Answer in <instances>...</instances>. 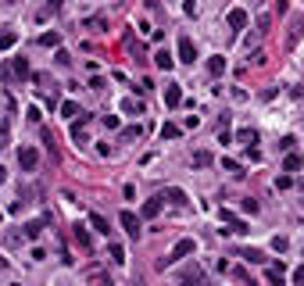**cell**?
<instances>
[{"label": "cell", "mask_w": 304, "mask_h": 286, "mask_svg": "<svg viewBox=\"0 0 304 286\" xmlns=\"http://www.w3.org/2000/svg\"><path fill=\"white\" fill-rule=\"evenodd\" d=\"M194 251H197V243H194V240H179V243H175V251H172V258H161V265H158V268H168L172 261H179V258H186V254H194Z\"/></svg>", "instance_id": "1"}, {"label": "cell", "mask_w": 304, "mask_h": 286, "mask_svg": "<svg viewBox=\"0 0 304 286\" xmlns=\"http://www.w3.org/2000/svg\"><path fill=\"white\" fill-rule=\"evenodd\" d=\"M204 282V268L201 265H186V272L179 275V286H201Z\"/></svg>", "instance_id": "2"}, {"label": "cell", "mask_w": 304, "mask_h": 286, "mask_svg": "<svg viewBox=\"0 0 304 286\" xmlns=\"http://www.w3.org/2000/svg\"><path fill=\"white\" fill-rule=\"evenodd\" d=\"M18 165H22L25 172H32L36 165H40V150H36V147H22V150H18Z\"/></svg>", "instance_id": "3"}, {"label": "cell", "mask_w": 304, "mask_h": 286, "mask_svg": "<svg viewBox=\"0 0 304 286\" xmlns=\"http://www.w3.org/2000/svg\"><path fill=\"white\" fill-rule=\"evenodd\" d=\"M118 222H122V229H126V236H129V240H136V236H140V215L122 211V218H118Z\"/></svg>", "instance_id": "4"}, {"label": "cell", "mask_w": 304, "mask_h": 286, "mask_svg": "<svg viewBox=\"0 0 304 286\" xmlns=\"http://www.w3.org/2000/svg\"><path fill=\"white\" fill-rule=\"evenodd\" d=\"M179 58H183V65L197 61V47H194V39H190V36H179Z\"/></svg>", "instance_id": "5"}, {"label": "cell", "mask_w": 304, "mask_h": 286, "mask_svg": "<svg viewBox=\"0 0 304 286\" xmlns=\"http://www.w3.org/2000/svg\"><path fill=\"white\" fill-rule=\"evenodd\" d=\"M18 43V29L15 25H0V50H11Z\"/></svg>", "instance_id": "6"}, {"label": "cell", "mask_w": 304, "mask_h": 286, "mask_svg": "<svg viewBox=\"0 0 304 286\" xmlns=\"http://www.w3.org/2000/svg\"><path fill=\"white\" fill-rule=\"evenodd\" d=\"M161 208H165V200H161V193H158V197H150V200L143 204V211H140V215H143V218H158V215H161Z\"/></svg>", "instance_id": "7"}, {"label": "cell", "mask_w": 304, "mask_h": 286, "mask_svg": "<svg viewBox=\"0 0 304 286\" xmlns=\"http://www.w3.org/2000/svg\"><path fill=\"white\" fill-rule=\"evenodd\" d=\"M283 168H286V172H300V168H304V157H300V154H293V150H286Z\"/></svg>", "instance_id": "8"}, {"label": "cell", "mask_w": 304, "mask_h": 286, "mask_svg": "<svg viewBox=\"0 0 304 286\" xmlns=\"http://www.w3.org/2000/svg\"><path fill=\"white\" fill-rule=\"evenodd\" d=\"M79 115H83V111H79V104H75V100H65V104H61V118H65V122H75Z\"/></svg>", "instance_id": "9"}, {"label": "cell", "mask_w": 304, "mask_h": 286, "mask_svg": "<svg viewBox=\"0 0 304 286\" xmlns=\"http://www.w3.org/2000/svg\"><path fill=\"white\" fill-rule=\"evenodd\" d=\"M304 36V18H293L290 22V36H286V47H293V39H300Z\"/></svg>", "instance_id": "10"}, {"label": "cell", "mask_w": 304, "mask_h": 286, "mask_svg": "<svg viewBox=\"0 0 304 286\" xmlns=\"http://www.w3.org/2000/svg\"><path fill=\"white\" fill-rule=\"evenodd\" d=\"M11 72H15V79H22V83H25V79H29V61H25V58H15V61H11Z\"/></svg>", "instance_id": "11"}, {"label": "cell", "mask_w": 304, "mask_h": 286, "mask_svg": "<svg viewBox=\"0 0 304 286\" xmlns=\"http://www.w3.org/2000/svg\"><path fill=\"white\" fill-rule=\"evenodd\" d=\"M229 25L240 32V29H247V11H240V8H233L229 11Z\"/></svg>", "instance_id": "12"}, {"label": "cell", "mask_w": 304, "mask_h": 286, "mask_svg": "<svg viewBox=\"0 0 304 286\" xmlns=\"http://www.w3.org/2000/svg\"><path fill=\"white\" fill-rule=\"evenodd\" d=\"M236 143L254 147V143H258V129H251V126H247V129H240V133H236Z\"/></svg>", "instance_id": "13"}, {"label": "cell", "mask_w": 304, "mask_h": 286, "mask_svg": "<svg viewBox=\"0 0 304 286\" xmlns=\"http://www.w3.org/2000/svg\"><path fill=\"white\" fill-rule=\"evenodd\" d=\"M240 258H244V261H251V265H261V261H269V258H265L261 251H254V247H244V251H240Z\"/></svg>", "instance_id": "14"}, {"label": "cell", "mask_w": 304, "mask_h": 286, "mask_svg": "<svg viewBox=\"0 0 304 286\" xmlns=\"http://www.w3.org/2000/svg\"><path fill=\"white\" fill-rule=\"evenodd\" d=\"M222 72H225V58H211V61H208V75H211V79H218Z\"/></svg>", "instance_id": "15"}, {"label": "cell", "mask_w": 304, "mask_h": 286, "mask_svg": "<svg viewBox=\"0 0 304 286\" xmlns=\"http://www.w3.org/2000/svg\"><path fill=\"white\" fill-rule=\"evenodd\" d=\"M179 100H183V90H179V86H168V90H165V104H168V107H179Z\"/></svg>", "instance_id": "16"}, {"label": "cell", "mask_w": 304, "mask_h": 286, "mask_svg": "<svg viewBox=\"0 0 304 286\" xmlns=\"http://www.w3.org/2000/svg\"><path fill=\"white\" fill-rule=\"evenodd\" d=\"M161 200H172V204H186V193H183V190H175V186H168V190L161 193Z\"/></svg>", "instance_id": "17"}, {"label": "cell", "mask_w": 304, "mask_h": 286, "mask_svg": "<svg viewBox=\"0 0 304 286\" xmlns=\"http://www.w3.org/2000/svg\"><path fill=\"white\" fill-rule=\"evenodd\" d=\"M75 229V243L79 247H90V233H86V225H72Z\"/></svg>", "instance_id": "18"}, {"label": "cell", "mask_w": 304, "mask_h": 286, "mask_svg": "<svg viewBox=\"0 0 304 286\" xmlns=\"http://www.w3.org/2000/svg\"><path fill=\"white\" fill-rule=\"evenodd\" d=\"M154 61H158V68H165V72L172 68V54H168V50H158V54H154Z\"/></svg>", "instance_id": "19"}, {"label": "cell", "mask_w": 304, "mask_h": 286, "mask_svg": "<svg viewBox=\"0 0 304 286\" xmlns=\"http://www.w3.org/2000/svg\"><path fill=\"white\" fill-rule=\"evenodd\" d=\"M140 111H143L140 100H122V115H140Z\"/></svg>", "instance_id": "20"}, {"label": "cell", "mask_w": 304, "mask_h": 286, "mask_svg": "<svg viewBox=\"0 0 304 286\" xmlns=\"http://www.w3.org/2000/svg\"><path fill=\"white\" fill-rule=\"evenodd\" d=\"M90 225H93L100 236H107V233H111V229H107V218H100V215H93V218H90Z\"/></svg>", "instance_id": "21"}, {"label": "cell", "mask_w": 304, "mask_h": 286, "mask_svg": "<svg viewBox=\"0 0 304 286\" xmlns=\"http://www.w3.org/2000/svg\"><path fill=\"white\" fill-rule=\"evenodd\" d=\"M194 165H197V168L211 165V154H208V150H197V154H194Z\"/></svg>", "instance_id": "22"}, {"label": "cell", "mask_w": 304, "mask_h": 286, "mask_svg": "<svg viewBox=\"0 0 304 286\" xmlns=\"http://www.w3.org/2000/svg\"><path fill=\"white\" fill-rule=\"evenodd\" d=\"M272 251H279V254L290 251V240H286V236H272Z\"/></svg>", "instance_id": "23"}, {"label": "cell", "mask_w": 304, "mask_h": 286, "mask_svg": "<svg viewBox=\"0 0 304 286\" xmlns=\"http://www.w3.org/2000/svg\"><path fill=\"white\" fill-rule=\"evenodd\" d=\"M222 168H225V172H236V176H244V168L236 165V161H233V157H222Z\"/></svg>", "instance_id": "24"}, {"label": "cell", "mask_w": 304, "mask_h": 286, "mask_svg": "<svg viewBox=\"0 0 304 286\" xmlns=\"http://www.w3.org/2000/svg\"><path fill=\"white\" fill-rule=\"evenodd\" d=\"M25 236H29V240H36V236H40V218H32V222L25 225Z\"/></svg>", "instance_id": "25"}, {"label": "cell", "mask_w": 304, "mask_h": 286, "mask_svg": "<svg viewBox=\"0 0 304 286\" xmlns=\"http://www.w3.org/2000/svg\"><path fill=\"white\" fill-rule=\"evenodd\" d=\"M111 258H115V261H118V265H122V261H126V251H122V243H111Z\"/></svg>", "instance_id": "26"}, {"label": "cell", "mask_w": 304, "mask_h": 286, "mask_svg": "<svg viewBox=\"0 0 304 286\" xmlns=\"http://www.w3.org/2000/svg\"><path fill=\"white\" fill-rule=\"evenodd\" d=\"M40 43H43V47H57V43H61V36H57V32H47Z\"/></svg>", "instance_id": "27"}, {"label": "cell", "mask_w": 304, "mask_h": 286, "mask_svg": "<svg viewBox=\"0 0 304 286\" xmlns=\"http://www.w3.org/2000/svg\"><path fill=\"white\" fill-rule=\"evenodd\" d=\"M104 25H107V18H90V29H97V32H104Z\"/></svg>", "instance_id": "28"}, {"label": "cell", "mask_w": 304, "mask_h": 286, "mask_svg": "<svg viewBox=\"0 0 304 286\" xmlns=\"http://www.w3.org/2000/svg\"><path fill=\"white\" fill-rule=\"evenodd\" d=\"M161 136H165V140H175V136H179V129H175V126H165V129H161Z\"/></svg>", "instance_id": "29"}, {"label": "cell", "mask_w": 304, "mask_h": 286, "mask_svg": "<svg viewBox=\"0 0 304 286\" xmlns=\"http://www.w3.org/2000/svg\"><path fill=\"white\" fill-rule=\"evenodd\" d=\"M276 186H279V190H290V186H293V179H290V176H279V179H276Z\"/></svg>", "instance_id": "30"}, {"label": "cell", "mask_w": 304, "mask_h": 286, "mask_svg": "<svg viewBox=\"0 0 304 286\" xmlns=\"http://www.w3.org/2000/svg\"><path fill=\"white\" fill-rule=\"evenodd\" d=\"M244 211H251V215L258 211V200H254V197H247V200H244Z\"/></svg>", "instance_id": "31"}, {"label": "cell", "mask_w": 304, "mask_h": 286, "mask_svg": "<svg viewBox=\"0 0 304 286\" xmlns=\"http://www.w3.org/2000/svg\"><path fill=\"white\" fill-rule=\"evenodd\" d=\"M293 282H304V265H300V268L293 272Z\"/></svg>", "instance_id": "32"}, {"label": "cell", "mask_w": 304, "mask_h": 286, "mask_svg": "<svg viewBox=\"0 0 304 286\" xmlns=\"http://www.w3.org/2000/svg\"><path fill=\"white\" fill-rule=\"evenodd\" d=\"M4 179H8V168H4V165H0V183H4Z\"/></svg>", "instance_id": "33"}, {"label": "cell", "mask_w": 304, "mask_h": 286, "mask_svg": "<svg viewBox=\"0 0 304 286\" xmlns=\"http://www.w3.org/2000/svg\"><path fill=\"white\" fill-rule=\"evenodd\" d=\"M0 268H4V265H0Z\"/></svg>", "instance_id": "34"}, {"label": "cell", "mask_w": 304, "mask_h": 286, "mask_svg": "<svg viewBox=\"0 0 304 286\" xmlns=\"http://www.w3.org/2000/svg\"><path fill=\"white\" fill-rule=\"evenodd\" d=\"M0 218H4V215H0Z\"/></svg>", "instance_id": "35"}]
</instances>
